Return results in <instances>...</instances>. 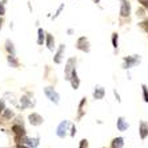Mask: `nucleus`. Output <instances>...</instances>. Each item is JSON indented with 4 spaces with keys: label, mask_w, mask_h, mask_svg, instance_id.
Returning a JSON list of instances; mask_svg holds the SVG:
<instances>
[{
    "label": "nucleus",
    "mask_w": 148,
    "mask_h": 148,
    "mask_svg": "<svg viewBox=\"0 0 148 148\" xmlns=\"http://www.w3.org/2000/svg\"><path fill=\"white\" fill-rule=\"evenodd\" d=\"M79 148H88V140H87V139H82V140H80V144H79Z\"/></svg>",
    "instance_id": "23"
},
{
    "label": "nucleus",
    "mask_w": 148,
    "mask_h": 148,
    "mask_svg": "<svg viewBox=\"0 0 148 148\" xmlns=\"http://www.w3.org/2000/svg\"><path fill=\"white\" fill-rule=\"evenodd\" d=\"M76 48L80 49L83 52H90L91 47H90V41L86 36H82V38L77 39V43H76Z\"/></svg>",
    "instance_id": "4"
},
{
    "label": "nucleus",
    "mask_w": 148,
    "mask_h": 148,
    "mask_svg": "<svg viewBox=\"0 0 148 148\" xmlns=\"http://www.w3.org/2000/svg\"><path fill=\"white\" fill-rule=\"evenodd\" d=\"M17 148H31V147H27L24 144H20V143H17Z\"/></svg>",
    "instance_id": "31"
},
{
    "label": "nucleus",
    "mask_w": 148,
    "mask_h": 148,
    "mask_svg": "<svg viewBox=\"0 0 148 148\" xmlns=\"http://www.w3.org/2000/svg\"><path fill=\"white\" fill-rule=\"evenodd\" d=\"M45 41H47V47H48L49 51H53V47H55V39L51 34H45Z\"/></svg>",
    "instance_id": "13"
},
{
    "label": "nucleus",
    "mask_w": 148,
    "mask_h": 148,
    "mask_svg": "<svg viewBox=\"0 0 148 148\" xmlns=\"http://www.w3.org/2000/svg\"><path fill=\"white\" fill-rule=\"evenodd\" d=\"M124 147V139L123 138H115L111 141V148H123Z\"/></svg>",
    "instance_id": "14"
},
{
    "label": "nucleus",
    "mask_w": 148,
    "mask_h": 148,
    "mask_svg": "<svg viewBox=\"0 0 148 148\" xmlns=\"http://www.w3.org/2000/svg\"><path fill=\"white\" fill-rule=\"evenodd\" d=\"M112 45H114L115 49H117V47H119V36H117L116 32L112 34Z\"/></svg>",
    "instance_id": "18"
},
{
    "label": "nucleus",
    "mask_w": 148,
    "mask_h": 148,
    "mask_svg": "<svg viewBox=\"0 0 148 148\" xmlns=\"http://www.w3.org/2000/svg\"><path fill=\"white\" fill-rule=\"evenodd\" d=\"M139 27H140L143 31H145L148 34V19L147 20H143L141 23H139Z\"/></svg>",
    "instance_id": "22"
},
{
    "label": "nucleus",
    "mask_w": 148,
    "mask_h": 148,
    "mask_svg": "<svg viewBox=\"0 0 148 148\" xmlns=\"http://www.w3.org/2000/svg\"><path fill=\"white\" fill-rule=\"evenodd\" d=\"M44 39H45V32L43 28H39L38 29V44H43L44 43Z\"/></svg>",
    "instance_id": "16"
},
{
    "label": "nucleus",
    "mask_w": 148,
    "mask_h": 148,
    "mask_svg": "<svg viewBox=\"0 0 148 148\" xmlns=\"http://www.w3.org/2000/svg\"><path fill=\"white\" fill-rule=\"evenodd\" d=\"M138 1H139V3H140L144 8H148V0H138Z\"/></svg>",
    "instance_id": "26"
},
{
    "label": "nucleus",
    "mask_w": 148,
    "mask_h": 148,
    "mask_svg": "<svg viewBox=\"0 0 148 148\" xmlns=\"http://www.w3.org/2000/svg\"><path fill=\"white\" fill-rule=\"evenodd\" d=\"M44 93H45V96L48 97L51 101H53L55 104L60 103V95H59V93L53 90V87H45V88H44Z\"/></svg>",
    "instance_id": "3"
},
{
    "label": "nucleus",
    "mask_w": 148,
    "mask_h": 148,
    "mask_svg": "<svg viewBox=\"0 0 148 148\" xmlns=\"http://www.w3.org/2000/svg\"><path fill=\"white\" fill-rule=\"evenodd\" d=\"M104 95H106V90H104L103 87H100V86L95 87V90H93V97H95V99L101 100L104 97Z\"/></svg>",
    "instance_id": "11"
},
{
    "label": "nucleus",
    "mask_w": 148,
    "mask_h": 148,
    "mask_svg": "<svg viewBox=\"0 0 148 148\" xmlns=\"http://www.w3.org/2000/svg\"><path fill=\"white\" fill-rule=\"evenodd\" d=\"M141 90H143V99L145 103H148V88L145 84H141Z\"/></svg>",
    "instance_id": "20"
},
{
    "label": "nucleus",
    "mask_w": 148,
    "mask_h": 148,
    "mask_svg": "<svg viewBox=\"0 0 148 148\" xmlns=\"http://www.w3.org/2000/svg\"><path fill=\"white\" fill-rule=\"evenodd\" d=\"M116 127H117V130H119V131L124 132V131H127L128 128H130V123H128V121L125 120V117L120 116V117H117Z\"/></svg>",
    "instance_id": "7"
},
{
    "label": "nucleus",
    "mask_w": 148,
    "mask_h": 148,
    "mask_svg": "<svg viewBox=\"0 0 148 148\" xmlns=\"http://www.w3.org/2000/svg\"><path fill=\"white\" fill-rule=\"evenodd\" d=\"M8 63H10L12 67H17V66H19V64H17V60L15 59V55H12V53H11V55H8Z\"/></svg>",
    "instance_id": "19"
},
{
    "label": "nucleus",
    "mask_w": 148,
    "mask_h": 148,
    "mask_svg": "<svg viewBox=\"0 0 148 148\" xmlns=\"http://www.w3.org/2000/svg\"><path fill=\"white\" fill-rule=\"evenodd\" d=\"M28 119H29V123H31L32 125H40V124H43V121H44V119L39 114H31Z\"/></svg>",
    "instance_id": "10"
},
{
    "label": "nucleus",
    "mask_w": 148,
    "mask_h": 148,
    "mask_svg": "<svg viewBox=\"0 0 148 148\" xmlns=\"http://www.w3.org/2000/svg\"><path fill=\"white\" fill-rule=\"evenodd\" d=\"M139 135H140L141 140H145L148 138V123L140 121V124H139Z\"/></svg>",
    "instance_id": "9"
},
{
    "label": "nucleus",
    "mask_w": 148,
    "mask_h": 148,
    "mask_svg": "<svg viewBox=\"0 0 148 148\" xmlns=\"http://www.w3.org/2000/svg\"><path fill=\"white\" fill-rule=\"evenodd\" d=\"M136 14H138V16H140V17H143L145 15V12H144V10L143 8H140V10H138L136 11Z\"/></svg>",
    "instance_id": "27"
},
{
    "label": "nucleus",
    "mask_w": 148,
    "mask_h": 148,
    "mask_svg": "<svg viewBox=\"0 0 148 148\" xmlns=\"http://www.w3.org/2000/svg\"><path fill=\"white\" fill-rule=\"evenodd\" d=\"M29 106H32V103L29 101V99H28L27 96L21 97V108H27V107H29Z\"/></svg>",
    "instance_id": "17"
},
{
    "label": "nucleus",
    "mask_w": 148,
    "mask_h": 148,
    "mask_svg": "<svg viewBox=\"0 0 148 148\" xmlns=\"http://www.w3.org/2000/svg\"><path fill=\"white\" fill-rule=\"evenodd\" d=\"M141 62V56L140 55H131V56H125L123 59V68L124 69H130L134 68Z\"/></svg>",
    "instance_id": "1"
},
{
    "label": "nucleus",
    "mask_w": 148,
    "mask_h": 148,
    "mask_svg": "<svg viewBox=\"0 0 148 148\" xmlns=\"http://www.w3.org/2000/svg\"><path fill=\"white\" fill-rule=\"evenodd\" d=\"M93 1H95V3H99V1H100V0H93Z\"/></svg>",
    "instance_id": "33"
},
{
    "label": "nucleus",
    "mask_w": 148,
    "mask_h": 148,
    "mask_svg": "<svg viewBox=\"0 0 148 148\" xmlns=\"http://www.w3.org/2000/svg\"><path fill=\"white\" fill-rule=\"evenodd\" d=\"M1 27H3V17L0 16V29H1Z\"/></svg>",
    "instance_id": "32"
},
{
    "label": "nucleus",
    "mask_w": 148,
    "mask_h": 148,
    "mask_svg": "<svg viewBox=\"0 0 148 148\" xmlns=\"http://www.w3.org/2000/svg\"><path fill=\"white\" fill-rule=\"evenodd\" d=\"M4 12H5V8H4V3H0V16H3Z\"/></svg>",
    "instance_id": "28"
},
{
    "label": "nucleus",
    "mask_w": 148,
    "mask_h": 148,
    "mask_svg": "<svg viewBox=\"0 0 148 148\" xmlns=\"http://www.w3.org/2000/svg\"><path fill=\"white\" fill-rule=\"evenodd\" d=\"M5 48L8 49V52H11L12 55H15V48H14V44H12V41H10V40L5 41Z\"/></svg>",
    "instance_id": "21"
},
{
    "label": "nucleus",
    "mask_w": 148,
    "mask_h": 148,
    "mask_svg": "<svg viewBox=\"0 0 148 148\" xmlns=\"http://www.w3.org/2000/svg\"><path fill=\"white\" fill-rule=\"evenodd\" d=\"M68 82L71 83V86H72L73 90H77V88H79L80 80H79V76H77V71H76V68L72 71V73H71V77H69Z\"/></svg>",
    "instance_id": "8"
},
{
    "label": "nucleus",
    "mask_w": 148,
    "mask_h": 148,
    "mask_svg": "<svg viewBox=\"0 0 148 148\" xmlns=\"http://www.w3.org/2000/svg\"><path fill=\"white\" fill-rule=\"evenodd\" d=\"M64 49H66V47H64V44H62L60 47H59L58 52H56L55 58H53V62L56 63V64H60L62 63V59H63V53H64Z\"/></svg>",
    "instance_id": "12"
},
{
    "label": "nucleus",
    "mask_w": 148,
    "mask_h": 148,
    "mask_svg": "<svg viewBox=\"0 0 148 148\" xmlns=\"http://www.w3.org/2000/svg\"><path fill=\"white\" fill-rule=\"evenodd\" d=\"M3 112H4V117H5V119H10V117L14 116V112L10 111V110H4Z\"/></svg>",
    "instance_id": "24"
},
{
    "label": "nucleus",
    "mask_w": 148,
    "mask_h": 148,
    "mask_svg": "<svg viewBox=\"0 0 148 148\" xmlns=\"http://www.w3.org/2000/svg\"><path fill=\"white\" fill-rule=\"evenodd\" d=\"M76 68V59L75 58H71L68 59V62H67V66H66V80H69V77H71V73H72V71Z\"/></svg>",
    "instance_id": "6"
},
{
    "label": "nucleus",
    "mask_w": 148,
    "mask_h": 148,
    "mask_svg": "<svg viewBox=\"0 0 148 148\" xmlns=\"http://www.w3.org/2000/svg\"><path fill=\"white\" fill-rule=\"evenodd\" d=\"M12 131L16 134V136H24L25 135V130L23 125H19V124H15L12 127Z\"/></svg>",
    "instance_id": "15"
},
{
    "label": "nucleus",
    "mask_w": 148,
    "mask_h": 148,
    "mask_svg": "<svg viewBox=\"0 0 148 148\" xmlns=\"http://www.w3.org/2000/svg\"><path fill=\"white\" fill-rule=\"evenodd\" d=\"M76 135V127H75V124H71V136H75Z\"/></svg>",
    "instance_id": "25"
},
{
    "label": "nucleus",
    "mask_w": 148,
    "mask_h": 148,
    "mask_svg": "<svg viewBox=\"0 0 148 148\" xmlns=\"http://www.w3.org/2000/svg\"><path fill=\"white\" fill-rule=\"evenodd\" d=\"M114 93H115V96H116V100H117V101H119V103H120V95H119V93H117V91L116 90H114Z\"/></svg>",
    "instance_id": "30"
},
{
    "label": "nucleus",
    "mask_w": 148,
    "mask_h": 148,
    "mask_svg": "<svg viewBox=\"0 0 148 148\" xmlns=\"http://www.w3.org/2000/svg\"><path fill=\"white\" fill-rule=\"evenodd\" d=\"M5 110V104H4V100H0V112H3Z\"/></svg>",
    "instance_id": "29"
},
{
    "label": "nucleus",
    "mask_w": 148,
    "mask_h": 148,
    "mask_svg": "<svg viewBox=\"0 0 148 148\" xmlns=\"http://www.w3.org/2000/svg\"><path fill=\"white\" fill-rule=\"evenodd\" d=\"M69 127H71V123H69L68 120H63L62 123L59 124L58 130H56V135H58L60 139H64L67 136V134H68Z\"/></svg>",
    "instance_id": "2"
},
{
    "label": "nucleus",
    "mask_w": 148,
    "mask_h": 148,
    "mask_svg": "<svg viewBox=\"0 0 148 148\" xmlns=\"http://www.w3.org/2000/svg\"><path fill=\"white\" fill-rule=\"evenodd\" d=\"M131 14V4L128 0H120V16L128 17Z\"/></svg>",
    "instance_id": "5"
}]
</instances>
